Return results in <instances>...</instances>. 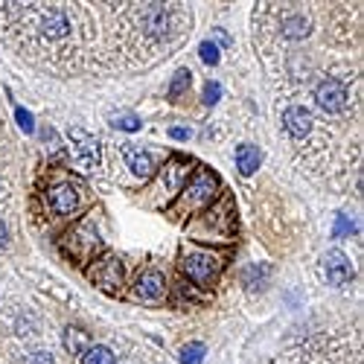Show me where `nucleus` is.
Instances as JSON below:
<instances>
[{"label":"nucleus","instance_id":"17","mask_svg":"<svg viewBox=\"0 0 364 364\" xmlns=\"http://www.w3.org/2000/svg\"><path fill=\"white\" fill-rule=\"evenodd\" d=\"M242 280H245V286L251 291H259L265 286V280H268V265H251V268H245Z\"/></svg>","mask_w":364,"mask_h":364},{"label":"nucleus","instance_id":"6","mask_svg":"<svg viewBox=\"0 0 364 364\" xmlns=\"http://www.w3.org/2000/svg\"><path fill=\"white\" fill-rule=\"evenodd\" d=\"M315 102L318 108H323L326 114H338L344 105H347V90L338 79H323L318 87H315Z\"/></svg>","mask_w":364,"mask_h":364},{"label":"nucleus","instance_id":"7","mask_svg":"<svg viewBox=\"0 0 364 364\" xmlns=\"http://www.w3.org/2000/svg\"><path fill=\"white\" fill-rule=\"evenodd\" d=\"M47 204H50L53 213L70 216V213H76V207H79V193L70 184H55V187L47 190Z\"/></svg>","mask_w":364,"mask_h":364},{"label":"nucleus","instance_id":"8","mask_svg":"<svg viewBox=\"0 0 364 364\" xmlns=\"http://www.w3.org/2000/svg\"><path fill=\"white\" fill-rule=\"evenodd\" d=\"M323 274L332 286H344V283L353 280V265L341 251H329L323 257Z\"/></svg>","mask_w":364,"mask_h":364},{"label":"nucleus","instance_id":"13","mask_svg":"<svg viewBox=\"0 0 364 364\" xmlns=\"http://www.w3.org/2000/svg\"><path fill=\"white\" fill-rule=\"evenodd\" d=\"M126 161H129V166H132V172H134L137 178H149L151 172H155V158H151L146 149L129 146V149H126Z\"/></svg>","mask_w":364,"mask_h":364},{"label":"nucleus","instance_id":"12","mask_svg":"<svg viewBox=\"0 0 364 364\" xmlns=\"http://www.w3.org/2000/svg\"><path fill=\"white\" fill-rule=\"evenodd\" d=\"M68 29H70V23H68V18L58 12V9H50V12L41 18V33H44V38H50V41L65 38Z\"/></svg>","mask_w":364,"mask_h":364},{"label":"nucleus","instance_id":"14","mask_svg":"<svg viewBox=\"0 0 364 364\" xmlns=\"http://www.w3.org/2000/svg\"><path fill=\"white\" fill-rule=\"evenodd\" d=\"M259 161H262V155H259L257 146L245 143V146L236 149V169H239L242 175H254V172L259 169Z\"/></svg>","mask_w":364,"mask_h":364},{"label":"nucleus","instance_id":"29","mask_svg":"<svg viewBox=\"0 0 364 364\" xmlns=\"http://www.w3.org/2000/svg\"><path fill=\"white\" fill-rule=\"evenodd\" d=\"M169 137H175V140H187V137H190V132H187V129H178V126H175V129H169Z\"/></svg>","mask_w":364,"mask_h":364},{"label":"nucleus","instance_id":"1","mask_svg":"<svg viewBox=\"0 0 364 364\" xmlns=\"http://www.w3.org/2000/svg\"><path fill=\"white\" fill-rule=\"evenodd\" d=\"M216 196H219V178L210 169H198L184 187V193H181L178 210L181 213H196V210H204Z\"/></svg>","mask_w":364,"mask_h":364},{"label":"nucleus","instance_id":"20","mask_svg":"<svg viewBox=\"0 0 364 364\" xmlns=\"http://www.w3.org/2000/svg\"><path fill=\"white\" fill-rule=\"evenodd\" d=\"M178 358H181V364H201L204 361V344H198V341L187 344L184 350L178 353Z\"/></svg>","mask_w":364,"mask_h":364},{"label":"nucleus","instance_id":"26","mask_svg":"<svg viewBox=\"0 0 364 364\" xmlns=\"http://www.w3.org/2000/svg\"><path fill=\"white\" fill-rule=\"evenodd\" d=\"M15 119H18V126H21L26 134H33L36 123H33V114H29L26 108H15Z\"/></svg>","mask_w":364,"mask_h":364},{"label":"nucleus","instance_id":"28","mask_svg":"<svg viewBox=\"0 0 364 364\" xmlns=\"http://www.w3.org/2000/svg\"><path fill=\"white\" fill-rule=\"evenodd\" d=\"M26 364H53V355L50 353H36L33 358H26Z\"/></svg>","mask_w":364,"mask_h":364},{"label":"nucleus","instance_id":"15","mask_svg":"<svg viewBox=\"0 0 364 364\" xmlns=\"http://www.w3.org/2000/svg\"><path fill=\"white\" fill-rule=\"evenodd\" d=\"M309 33H312V23L303 18V15H289V18L283 21V36H286V38L300 41V38H306Z\"/></svg>","mask_w":364,"mask_h":364},{"label":"nucleus","instance_id":"21","mask_svg":"<svg viewBox=\"0 0 364 364\" xmlns=\"http://www.w3.org/2000/svg\"><path fill=\"white\" fill-rule=\"evenodd\" d=\"M111 126L119 129V132H140V117H134V114H114Z\"/></svg>","mask_w":364,"mask_h":364},{"label":"nucleus","instance_id":"18","mask_svg":"<svg viewBox=\"0 0 364 364\" xmlns=\"http://www.w3.org/2000/svg\"><path fill=\"white\" fill-rule=\"evenodd\" d=\"M114 353L108 347H87L82 355V364H114Z\"/></svg>","mask_w":364,"mask_h":364},{"label":"nucleus","instance_id":"2","mask_svg":"<svg viewBox=\"0 0 364 364\" xmlns=\"http://www.w3.org/2000/svg\"><path fill=\"white\" fill-rule=\"evenodd\" d=\"M87 280L94 283L97 289L108 291V294H117L119 289H123V283H126L123 262H119L117 257H111V254H105V257H100L94 265L87 268Z\"/></svg>","mask_w":364,"mask_h":364},{"label":"nucleus","instance_id":"16","mask_svg":"<svg viewBox=\"0 0 364 364\" xmlns=\"http://www.w3.org/2000/svg\"><path fill=\"white\" fill-rule=\"evenodd\" d=\"M65 350L73 353V355L85 353V350H87V332L79 329V326H68V329H65Z\"/></svg>","mask_w":364,"mask_h":364},{"label":"nucleus","instance_id":"23","mask_svg":"<svg viewBox=\"0 0 364 364\" xmlns=\"http://www.w3.org/2000/svg\"><path fill=\"white\" fill-rule=\"evenodd\" d=\"M190 87V70L181 68L175 76H172V85H169V97H181L184 90Z\"/></svg>","mask_w":364,"mask_h":364},{"label":"nucleus","instance_id":"25","mask_svg":"<svg viewBox=\"0 0 364 364\" xmlns=\"http://www.w3.org/2000/svg\"><path fill=\"white\" fill-rule=\"evenodd\" d=\"M198 55H201V62H204V65H210V68L219 65V47H216V44L204 41V44L198 47Z\"/></svg>","mask_w":364,"mask_h":364},{"label":"nucleus","instance_id":"4","mask_svg":"<svg viewBox=\"0 0 364 364\" xmlns=\"http://www.w3.org/2000/svg\"><path fill=\"white\" fill-rule=\"evenodd\" d=\"M100 236H97V230L90 228V225H79V228H73L68 236H65V251L73 257V259H87L94 251H100Z\"/></svg>","mask_w":364,"mask_h":364},{"label":"nucleus","instance_id":"24","mask_svg":"<svg viewBox=\"0 0 364 364\" xmlns=\"http://www.w3.org/2000/svg\"><path fill=\"white\" fill-rule=\"evenodd\" d=\"M355 233V225L350 222V216H336V225H332V236L336 239H344V236H353Z\"/></svg>","mask_w":364,"mask_h":364},{"label":"nucleus","instance_id":"22","mask_svg":"<svg viewBox=\"0 0 364 364\" xmlns=\"http://www.w3.org/2000/svg\"><path fill=\"white\" fill-rule=\"evenodd\" d=\"M184 172H187V161H172L166 166V184L175 190L181 184V178H184Z\"/></svg>","mask_w":364,"mask_h":364},{"label":"nucleus","instance_id":"30","mask_svg":"<svg viewBox=\"0 0 364 364\" xmlns=\"http://www.w3.org/2000/svg\"><path fill=\"white\" fill-rule=\"evenodd\" d=\"M6 242H9V230L4 222H0V248H6Z\"/></svg>","mask_w":364,"mask_h":364},{"label":"nucleus","instance_id":"31","mask_svg":"<svg viewBox=\"0 0 364 364\" xmlns=\"http://www.w3.org/2000/svg\"><path fill=\"white\" fill-rule=\"evenodd\" d=\"M216 38H219V41H222V44H228V41H230V38H228V36H225V33H222V29H216Z\"/></svg>","mask_w":364,"mask_h":364},{"label":"nucleus","instance_id":"3","mask_svg":"<svg viewBox=\"0 0 364 364\" xmlns=\"http://www.w3.org/2000/svg\"><path fill=\"white\" fill-rule=\"evenodd\" d=\"M222 271V259L216 254H204V251H193L184 257V274L196 283V286H210Z\"/></svg>","mask_w":364,"mask_h":364},{"label":"nucleus","instance_id":"10","mask_svg":"<svg viewBox=\"0 0 364 364\" xmlns=\"http://www.w3.org/2000/svg\"><path fill=\"white\" fill-rule=\"evenodd\" d=\"M143 29L151 38H166L172 29V18H169V6H149L146 18H143Z\"/></svg>","mask_w":364,"mask_h":364},{"label":"nucleus","instance_id":"19","mask_svg":"<svg viewBox=\"0 0 364 364\" xmlns=\"http://www.w3.org/2000/svg\"><path fill=\"white\" fill-rule=\"evenodd\" d=\"M207 225L216 228V233H213L216 239H219V236H222V239L230 236V228H225V207H216L213 213H207V216H204V228H207Z\"/></svg>","mask_w":364,"mask_h":364},{"label":"nucleus","instance_id":"27","mask_svg":"<svg viewBox=\"0 0 364 364\" xmlns=\"http://www.w3.org/2000/svg\"><path fill=\"white\" fill-rule=\"evenodd\" d=\"M219 97H222V87H219L216 82H207V85H204V102H207V105H216Z\"/></svg>","mask_w":364,"mask_h":364},{"label":"nucleus","instance_id":"5","mask_svg":"<svg viewBox=\"0 0 364 364\" xmlns=\"http://www.w3.org/2000/svg\"><path fill=\"white\" fill-rule=\"evenodd\" d=\"M70 140H73V151H76L79 166H82L85 172L97 169V166H100V158H102L97 137H94V134H87L85 129H70Z\"/></svg>","mask_w":364,"mask_h":364},{"label":"nucleus","instance_id":"11","mask_svg":"<svg viewBox=\"0 0 364 364\" xmlns=\"http://www.w3.org/2000/svg\"><path fill=\"white\" fill-rule=\"evenodd\" d=\"M283 126H286V132H289L294 140H300V137H306V134L312 132V114H309L306 108H300V105H291V108H286V114H283Z\"/></svg>","mask_w":364,"mask_h":364},{"label":"nucleus","instance_id":"9","mask_svg":"<svg viewBox=\"0 0 364 364\" xmlns=\"http://www.w3.org/2000/svg\"><path fill=\"white\" fill-rule=\"evenodd\" d=\"M134 294L140 297V300H161L164 294H166V280H164V274L161 271H143L140 274V280L134 283Z\"/></svg>","mask_w":364,"mask_h":364}]
</instances>
